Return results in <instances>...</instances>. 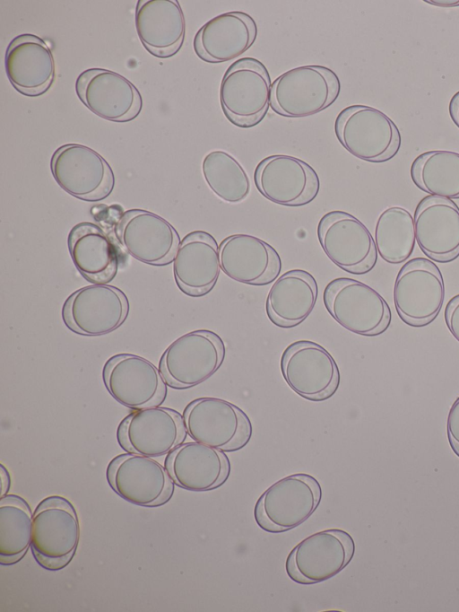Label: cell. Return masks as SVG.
I'll list each match as a JSON object with an SVG mask.
<instances>
[{
    "label": "cell",
    "instance_id": "cell-1",
    "mask_svg": "<svg viewBox=\"0 0 459 612\" xmlns=\"http://www.w3.org/2000/svg\"><path fill=\"white\" fill-rule=\"evenodd\" d=\"M340 91L339 77L329 67L301 66L284 72L272 83L270 107L283 117H309L332 105Z\"/></svg>",
    "mask_w": 459,
    "mask_h": 612
},
{
    "label": "cell",
    "instance_id": "cell-2",
    "mask_svg": "<svg viewBox=\"0 0 459 612\" xmlns=\"http://www.w3.org/2000/svg\"><path fill=\"white\" fill-rule=\"evenodd\" d=\"M322 500L320 483L311 475L298 473L270 485L257 499L254 518L269 533L290 530L306 521Z\"/></svg>",
    "mask_w": 459,
    "mask_h": 612
},
{
    "label": "cell",
    "instance_id": "cell-3",
    "mask_svg": "<svg viewBox=\"0 0 459 612\" xmlns=\"http://www.w3.org/2000/svg\"><path fill=\"white\" fill-rule=\"evenodd\" d=\"M334 133L343 148L368 162H385L401 147V135L394 122L381 110L368 105H351L339 112Z\"/></svg>",
    "mask_w": 459,
    "mask_h": 612
},
{
    "label": "cell",
    "instance_id": "cell-4",
    "mask_svg": "<svg viewBox=\"0 0 459 612\" xmlns=\"http://www.w3.org/2000/svg\"><path fill=\"white\" fill-rule=\"evenodd\" d=\"M325 307L342 328L363 337H377L390 327L392 312L382 295L349 277L330 281L323 293Z\"/></svg>",
    "mask_w": 459,
    "mask_h": 612
},
{
    "label": "cell",
    "instance_id": "cell-5",
    "mask_svg": "<svg viewBox=\"0 0 459 612\" xmlns=\"http://www.w3.org/2000/svg\"><path fill=\"white\" fill-rule=\"evenodd\" d=\"M79 539V520L68 500L53 495L38 504L32 519L30 548L40 566L50 571L66 566Z\"/></svg>",
    "mask_w": 459,
    "mask_h": 612
},
{
    "label": "cell",
    "instance_id": "cell-6",
    "mask_svg": "<svg viewBox=\"0 0 459 612\" xmlns=\"http://www.w3.org/2000/svg\"><path fill=\"white\" fill-rule=\"evenodd\" d=\"M271 87L270 74L261 61L242 57L233 62L220 85V103L224 116L238 127L256 126L269 109Z\"/></svg>",
    "mask_w": 459,
    "mask_h": 612
},
{
    "label": "cell",
    "instance_id": "cell-7",
    "mask_svg": "<svg viewBox=\"0 0 459 612\" xmlns=\"http://www.w3.org/2000/svg\"><path fill=\"white\" fill-rule=\"evenodd\" d=\"M221 337L208 329L188 332L173 341L160 361L165 381L175 389L195 387L211 378L224 362Z\"/></svg>",
    "mask_w": 459,
    "mask_h": 612
},
{
    "label": "cell",
    "instance_id": "cell-8",
    "mask_svg": "<svg viewBox=\"0 0 459 612\" xmlns=\"http://www.w3.org/2000/svg\"><path fill=\"white\" fill-rule=\"evenodd\" d=\"M187 434L195 442L222 451L244 448L252 436L247 414L236 405L219 398L204 397L191 401L183 412Z\"/></svg>",
    "mask_w": 459,
    "mask_h": 612
},
{
    "label": "cell",
    "instance_id": "cell-9",
    "mask_svg": "<svg viewBox=\"0 0 459 612\" xmlns=\"http://www.w3.org/2000/svg\"><path fill=\"white\" fill-rule=\"evenodd\" d=\"M355 542L340 529L313 533L290 552L285 562L288 577L301 585L319 583L332 579L352 560Z\"/></svg>",
    "mask_w": 459,
    "mask_h": 612
},
{
    "label": "cell",
    "instance_id": "cell-10",
    "mask_svg": "<svg viewBox=\"0 0 459 612\" xmlns=\"http://www.w3.org/2000/svg\"><path fill=\"white\" fill-rule=\"evenodd\" d=\"M444 300L443 275L434 262L418 257L400 268L394 285V302L406 325L421 328L430 324L439 314Z\"/></svg>",
    "mask_w": 459,
    "mask_h": 612
},
{
    "label": "cell",
    "instance_id": "cell-11",
    "mask_svg": "<svg viewBox=\"0 0 459 612\" xmlns=\"http://www.w3.org/2000/svg\"><path fill=\"white\" fill-rule=\"evenodd\" d=\"M326 257L352 275L369 273L377 261V250L370 232L354 215L341 210L325 214L316 229Z\"/></svg>",
    "mask_w": 459,
    "mask_h": 612
},
{
    "label": "cell",
    "instance_id": "cell-12",
    "mask_svg": "<svg viewBox=\"0 0 459 612\" xmlns=\"http://www.w3.org/2000/svg\"><path fill=\"white\" fill-rule=\"evenodd\" d=\"M50 169L58 186L69 195L87 202L108 197L115 185L108 162L93 149L66 144L52 154Z\"/></svg>",
    "mask_w": 459,
    "mask_h": 612
},
{
    "label": "cell",
    "instance_id": "cell-13",
    "mask_svg": "<svg viewBox=\"0 0 459 612\" xmlns=\"http://www.w3.org/2000/svg\"><path fill=\"white\" fill-rule=\"evenodd\" d=\"M281 371L289 387L310 401L330 398L340 385V371L332 354L319 344L298 340L281 358Z\"/></svg>",
    "mask_w": 459,
    "mask_h": 612
},
{
    "label": "cell",
    "instance_id": "cell-14",
    "mask_svg": "<svg viewBox=\"0 0 459 612\" xmlns=\"http://www.w3.org/2000/svg\"><path fill=\"white\" fill-rule=\"evenodd\" d=\"M129 302L117 287L108 284L84 286L65 300L62 318L74 333L97 337L110 333L126 319Z\"/></svg>",
    "mask_w": 459,
    "mask_h": 612
},
{
    "label": "cell",
    "instance_id": "cell-15",
    "mask_svg": "<svg viewBox=\"0 0 459 612\" xmlns=\"http://www.w3.org/2000/svg\"><path fill=\"white\" fill-rule=\"evenodd\" d=\"M186 433L183 415L158 406L136 410L125 417L117 437L126 451L152 458L168 455L183 443Z\"/></svg>",
    "mask_w": 459,
    "mask_h": 612
},
{
    "label": "cell",
    "instance_id": "cell-16",
    "mask_svg": "<svg viewBox=\"0 0 459 612\" xmlns=\"http://www.w3.org/2000/svg\"><path fill=\"white\" fill-rule=\"evenodd\" d=\"M110 487L124 500L143 507L167 503L174 482L164 468L152 457L125 453L115 457L107 468Z\"/></svg>",
    "mask_w": 459,
    "mask_h": 612
},
{
    "label": "cell",
    "instance_id": "cell-17",
    "mask_svg": "<svg viewBox=\"0 0 459 612\" xmlns=\"http://www.w3.org/2000/svg\"><path fill=\"white\" fill-rule=\"evenodd\" d=\"M103 381L109 394L132 409L160 406L166 398L165 379L147 359L132 354L109 358L103 368Z\"/></svg>",
    "mask_w": 459,
    "mask_h": 612
},
{
    "label": "cell",
    "instance_id": "cell-18",
    "mask_svg": "<svg viewBox=\"0 0 459 612\" xmlns=\"http://www.w3.org/2000/svg\"><path fill=\"white\" fill-rule=\"evenodd\" d=\"M254 181L259 193L284 206H302L318 195L320 179L305 161L287 154H273L258 162Z\"/></svg>",
    "mask_w": 459,
    "mask_h": 612
},
{
    "label": "cell",
    "instance_id": "cell-19",
    "mask_svg": "<svg viewBox=\"0 0 459 612\" xmlns=\"http://www.w3.org/2000/svg\"><path fill=\"white\" fill-rule=\"evenodd\" d=\"M123 249L136 260L151 266H166L176 256L180 238L161 216L143 209L126 211L115 226Z\"/></svg>",
    "mask_w": 459,
    "mask_h": 612
},
{
    "label": "cell",
    "instance_id": "cell-20",
    "mask_svg": "<svg viewBox=\"0 0 459 612\" xmlns=\"http://www.w3.org/2000/svg\"><path fill=\"white\" fill-rule=\"evenodd\" d=\"M82 103L98 117L113 122H128L138 117L143 99L125 76L105 68H89L75 81Z\"/></svg>",
    "mask_w": 459,
    "mask_h": 612
},
{
    "label": "cell",
    "instance_id": "cell-21",
    "mask_svg": "<svg viewBox=\"0 0 459 612\" xmlns=\"http://www.w3.org/2000/svg\"><path fill=\"white\" fill-rule=\"evenodd\" d=\"M221 271L230 279L255 286L274 282L281 270L277 250L262 239L243 233L224 238L219 245Z\"/></svg>",
    "mask_w": 459,
    "mask_h": 612
},
{
    "label": "cell",
    "instance_id": "cell-22",
    "mask_svg": "<svg viewBox=\"0 0 459 612\" xmlns=\"http://www.w3.org/2000/svg\"><path fill=\"white\" fill-rule=\"evenodd\" d=\"M417 244L431 260L447 263L459 256V207L434 196L422 198L414 212Z\"/></svg>",
    "mask_w": 459,
    "mask_h": 612
},
{
    "label": "cell",
    "instance_id": "cell-23",
    "mask_svg": "<svg viewBox=\"0 0 459 612\" xmlns=\"http://www.w3.org/2000/svg\"><path fill=\"white\" fill-rule=\"evenodd\" d=\"M4 68L11 84L27 97L44 94L56 74L51 49L41 38L31 33L20 34L10 41Z\"/></svg>",
    "mask_w": 459,
    "mask_h": 612
},
{
    "label": "cell",
    "instance_id": "cell-24",
    "mask_svg": "<svg viewBox=\"0 0 459 612\" xmlns=\"http://www.w3.org/2000/svg\"><path fill=\"white\" fill-rule=\"evenodd\" d=\"M165 468L177 485L193 492L216 489L230 474V462L224 451L195 441L169 452Z\"/></svg>",
    "mask_w": 459,
    "mask_h": 612
},
{
    "label": "cell",
    "instance_id": "cell-25",
    "mask_svg": "<svg viewBox=\"0 0 459 612\" xmlns=\"http://www.w3.org/2000/svg\"><path fill=\"white\" fill-rule=\"evenodd\" d=\"M257 37L255 20L241 11L221 13L205 22L195 33V55L207 63H223L244 54Z\"/></svg>",
    "mask_w": 459,
    "mask_h": 612
},
{
    "label": "cell",
    "instance_id": "cell-26",
    "mask_svg": "<svg viewBox=\"0 0 459 612\" xmlns=\"http://www.w3.org/2000/svg\"><path fill=\"white\" fill-rule=\"evenodd\" d=\"M219 245L204 231H193L180 241L173 260L174 278L182 293L202 297L215 286L221 271Z\"/></svg>",
    "mask_w": 459,
    "mask_h": 612
},
{
    "label": "cell",
    "instance_id": "cell-27",
    "mask_svg": "<svg viewBox=\"0 0 459 612\" xmlns=\"http://www.w3.org/2000/svg\"><path fill=\"white\" fill-rule=\"evenodd\" d=\"M134 23L141 43L153 57H171L183 46L186 21L177 0H139Z\"/></svg>",
    "mask_w": 459,
    "mask_h": 612
},
{
    "label": "cell",
    "instance_id": "cell-28",
    "mask_svg": "<svg viewBox=\"0 0 459 612\" xmlns=\"http://www.w3.org/2000/svg\"><path fill=\"white\" fill-rule=\"evenodd\" d=\"M317 294V283L309 272L303 269L286 271L274 281L268 292L266 315L279 328L297 327L314 310Z\"/></svg>",
    "mask_w": 459,
    "mask_h": 612
},
{
    "label": "cell",
    "instance_id": "cell-29",
    "mask_svg": "<svg viewBox=\"0 0 459 612\" xmlns=\"http://www.w3.org/2000/svg\"><path fill=\"white\" fill-rule=\"evenodd\" d=\"M71 258L80 274L89 282L106 284L117 274L116 249L97 224L83 222L74 225L67 238Z\"/></svg>",
    "mask_w": 459,
    "mask_h": 612
},
{
    "label": "cell",
    "instance_id": "cell-30",
    "mask_svg": "<svg viewBox=\"0 0 459 612\" xmlns=\"http://www.w3.org/2000/svg\"><path fill=\"white\" fill-rule=\"evenodd\" d=\"M411 178L429 196L459 199V153L434 150L420 154L411 163Z\"/></svg>",
    "mask_w": 459,
    "mask_h": 612
},
{
    "label": "cell",
    "instance_id": "cell-31",
    "mask_svg": "<svg viewBox=\"0 0 459 612\" xmlns=\"http://www.w3.org/2000/svg\"><path fill=\"white\" fill-rule=\"evenodd\" d=\"M33 514L29 504L17 495L0 500V564L20 561L31 543Z\"/></svg>",
    "mask_w": 459,
    "mask_h": 612
},
{
    "label": "cell",
    "instance_id": "cell-32",
    "mask_svg": "<svg viewBox=\"0 0 459 612\" xmlns=\"http://www.w3.org/2000/svg\"><path fill=\"white\" fill-rule=\"evenodd\" d=\"M374 240L377 253L384 261L393 265L406 261L416 242L414 220L411 213L401 206L385 209L377 220Z\"/></svg>",
    "mask_w": 459,
    "mask_h": 612
},
{
    "label": "cell",
    "instance_id": "cell-33",
    "mask_svg": "<svg viewBox=\"0 0 459 612\" xmlns=\"http://www.w3.org/2000/svg\"><path fill=\"white\" fill-rule=\"evenodd\" d=\"M202 172L209 188L226 203H240L250 193L247 173L240 162L225 151L208 153L202 162Z\"/></svg>",
    "mask_w": 459,
    "mask_h": 612
},
{
    "label": "cell",
    "instance_id": "cell-34",
    "mask_svg": "<svg viewBox=\"0 0 459 612\" xmlns=\"http://www.w3.org/2000/svg\"><path fill=\"white\" fill-rule=\"evenodd\" d=\"M446 434L453 452L459 458V397L452 404L446 419Z\"/></svg>",
    "mask_w": 459,
    "mask_h": 612
},
{
    "label": "cell",
    "instance_id": "cell-35",
    "mask_svg": "<svg viewBox=\"0 0 459 612\" xmlns=\"http://www.w3.org/2000/svg\"><path fill=\"white\" fill-rule=\"evenodd\" d=\"M445 321L452 336L459 342V293L446 303Z\"/></svg>",
    "mask_w": 459,
    "mask_h": 612
},
{
    "label": "cell",
    "instance_id": "cell-36",
    "mask_svg": "<svg viewBox=\"0 0 459 612\" xmlns=\"http://www.w3.org/2000/svg\"><path fill=\"white\" fill-rule=\"evenodd\" d=\"M449 115L452 121L459 128V91L450 100Z\"/></svg>",
    "mask_w": 459,
    "mask_h": 612
},
{
    "label": "cell",
    "instance_id": "cell-37",
    "mask_svg": "<svg viewBox=\"0 0 459 612\" xmlns=\"http://www.w3.org/2000/svg\"><path fill=\"white\" fill-rule=\"evenodd\" d=\"M1 497L8 492L10 487V476L4 465H1Z\"/></svg>",
    "mask_w": 459,
    "mask_h": 612
},
{
    "label": "cell",
    "instance_id": "cell-38",
    "mask_svg": "<svg viewBox=\"0 0 459 612\" xmlns=\"http://www.w3.org/2000/svg\"><path fill=\"white\" fill-rule=\"evenodd\" d=\"M426 3L431 4L433 5L443 6V7H452L458 6L459 0H427Z\"/></svg>",
    "mask_w": 459,
    "mask_h": 612
}]
</instances>
